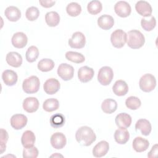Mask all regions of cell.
I'll return each instance as SVG.
<instances>
[{"instance_id": "obj_3", "label": "cell", "mask_w": 158, "mask_h": 158, "mask_svg": "<svg viewBox=\"0 0 158 158\" xmlns=\"http://www.w3.org/2000/svg\"><path fill=\"white\" fill-rule=\"evenodd\" d=\"M40 86V79L38 77L32 75L25 79L22 83V89L27 94H33L38 91Z\"/></svg>"}, {"instance_id": "obj_21", "label": "cell", "mask_w": 158, "mask_h": 158, "mask_svg": "<svg viewBox=\"0 0 158 158\" xmlns=\"http://www.w3.org/2000/svg\"><path fill=\"white\" fill-rule=\"evenodd\" d=\"M136 130H140L141 134L144 136H148L152 130V127L150 122L144 118L139 119L135 124Z\"/></svg>"}, {"instance_id": "obj_6", "label": "cell", "mask_w": 158, "mask_h": 158, "mask_svg": "<svg viewBox=\"0 0 158 158\" xmlns=\"http://www.w3.org/2000/svg\"><path fill=\"white\" fill-rule=\"evenodd\" d=\"M110 41L114 47L122 48L127 42V33L121 29H117L112 33Z\"/></svg>"}, {"instance_id": "obj_9", "label": "cell", "mask_w": 158, "mask_h": 158, "mask_svg": "<svg viewBox=\"0 0 158 158\" xmlns=\"http://www.w3.org/2000/svg\"><path fill=\"white\" fill-rule=\"evenodd\" d=\"M115 12L120 17H127L129 16L131 12L130 5L126 1H119L114 6Z\"/></svg>"}, {"instance_id": "obj_10", "label": "cell", "mask_w": 158, "mask_h": 158, "mask_svg": "<svg viewBox=\"0 0 158 158\" xmlns=\"http://www.w3.org/2000/svg\"><path fill=\"white\" fill-rule=\"evenodd\" d=\"M51 146L56 149H61L67 143V139L64 134L61 132H56L52 135L50 139Z\"/></svg>"}, {"instance_id": "obj_23", "label": "cell", "mask_w": 158, "mask_h": 158, "mask_svg": "<svg viewBox=\"0 0 158 158\" xmlns=\"http://www.w3.org/2000/svg\"><path fill=\"white\" fill-rule=\"evenodd\" d=\"M112 91L118 96H125L128 91V86L125 81L118 80L114 83L112 86Z\"/></svg>"}, {"instance_id": "obj_4", "label": "cell", "mask_w": 158, "mask_h": 158, "mask_svg": "<svg viewBox=\"0 0 158 158\" xmlns=\"http://www.w3.org/2000/svg\"><path fill=\"white\" fill-rule=\"evenodd\" d=\"M139 86L143 91L151 92L156 86V79L152 74L146 73L139 79Z\"/></svg>"}, {"instance_id": "obj_31", "label": "cell", "mask_w": 158, "mask_h": 158, "mask_svg": "<svg viewBox=\"0 0 158 158\" xmlns=\"http://www.w3.org/2000/svg\"><path fill=\"white\" fill-rule=\"evenodd\" d=\"M54 62L51 59H43L40 60L38 63V69L43 72L51 71L54 67Z\"/></svg>"}, {"instance_id": "obj_33", "label": "cell", "mask_w": 158, "mask_h": 158, "mask_svg": "<svg viewBox=\"0 0 158 158\" xmlns=\"http://www.w3.org/2000/svg\"><path fill=\"white\" fill-rule=\"evenodd\" d=\"M65 58L68 60L76 64L82 63L85 60V56L82 54L73 51L67 52L65 53Z\"/></svg>"}, {"instance_id": "obj_11", "label": "cell", "mask_w": 158, "mask_h": 158, "mask_svg": "<svg viewBox=\"0 0 158 158\" xmlns=\"http://www.w3.org/2000/svg\"><path fill=\"white\" fill-rule=\"evenodd\" d=\"M27 117L21 114L13 115L10 120L11 127L15 130H20L25 127L27 123Z\"/></svg>"}, {"instance_id": "obj_40", "label": "cell", "mask_w": 158, "mask_h": 158, "mask_svg": "<svg viewBox=\"0 0 158 158\" xmlns=\"http://www.w3.org/2000/svg\"><path fill=\"white\" fill-rule=\"evenodd\" d=\"M38 150L35 146L30 148H24L23 150V158H36L38 156Z\"/></svg>"}, {"instance_id": "obj_44", "label": "cell", "mask_w": 158, "mask_h": 158, "mask_svg": "<svg viewBox=\"0 0 158 158\" xmlns=\"http://www.w3.org/2000/svg\"><path fill=\"white\" fill-rule=\"evenodd\" d=\"M56 156H62V157H63V156H62L60 154H53V155L51 156V157H56Z\"/></svg>"}, {"instance_id": "obj_5", "label": "cell", "mask_w": 158, "mask_h": 158, "mask_svg": "<svg viewBox=\"0 0 158 158\" xmlns=\"http://www.w3.org/2000/svg\"><path fill=\"white\" fill-rule=\"evenodd\" d=\"M114 77V72L111 67L104 66L101 67L98 74V80L99 83L104 86L109 85Z\"/></svg>"}, {"instance_id": "obj_30", "label": "cell", "mask_w": 158, "mask_h": 158, "mask_svg": "<svg viewBox=\"0 0 158 158\" xmlns=\"http://www.w3.org/2000/svg\"><path fill=\"white\" fill-rule=\"evenodd\" d=\"M65 122V117L60 113H57L52 115L49 119L51 126L54 128H59L62 127Z\"/></svg>"}, {"instance_id": "obj_38", "label": "cell", "mask_w": 158, "mask_h": 158, "mask_svg": "<svg viewBox=\"0 0 158 158\" xmlns=\"http://www.w3.org/2000/svg\"><path fill=\"white\" fill-rule=\"evenodd\" d=\"M125 105L131 110H136L141 106V102L138 97L131 96L126 99Z\"/></svg>"}, {"instance_id": "obj_13", "label": "cell", "mask_w": 158, "mask_h": 158, "mask_svg": "<svg viewBox=\"0 0 158 158\" xmlns=\"http://www.w3.org/2000/svg\"><path fill=\"white\" fill-rule=\"evenodd\" d=\"M135 9L138 14L144 17H149L152 12V7L146 1H139L135 4Z\"/></svg>"}, {"instance_id": "obj_8", "label": "cell", "mask_w": 158, "mask_h": 158, "mask_svg": "<svg viewBox=\"0 0 158 158\" xmlns=\"http://www.w3.org/2000/svg\"><path fill=\"white\" fill-rule=\"evenodd\" d=\"M57 74L63 80L69 81L73 77L74 69L67 63H62L57 68Z\"/></svg>"}, {"instance_id": "obj_20", "label": "cell", "mask_w": 158, "mask_h": 158, "mask_svg": "<svg viewBox=\"0 0 158 158\" xmlns=\"http://www.w3.org/2000/svg\"><path fill=\"white\" fill-rule=\"evenodd\" d=\"M7 63L13 67H19L22 64V57L17 52H9L6 57Z\"/></svg>"}, {"instance_id": "obj_28", "label": "cell", "mask_w": 158, "mask_h": 158, "mask_svg": "<svg viewBox=\"0 0 158 158\" xmlns=\"http://www.w3.org/2000/svg\"><path fill=\"white\" fill-rule=\"evenodd\" d=\"M117 109V102L113 99H106L101 104V109L106 114H112Z\"/></svg>"}, {"instance_id": "obj_39", "label": "cell", "mask_w": 158, "mask_h": 158, "mask_svg": "<svg viewBox=\"0 0 158 158\" xmlns=\"http://www.w3.org/2000/svg\"><path fill=\"white\" fill-rule=\"evenodd\" d=\"M40 15L39 9L35 6H31L28 7L25 12L26 18L30 21H35Z\"/></svg>"}, {"instance_id": "obj_7", "label": "cell", "mask_w": 158, "mask_h": 158, "mask_svg": "<svg viewBox=\"0 0 158 158\" xmlns=\"http://www.w3.org/2000/svg\"><path fill=\"white\" fill-rule=\"evenodd\" d=\"M69 45L74 49L83 48L86 44L85 35L80 31H76L72 34V38L69 40Z\"/></svg>"}, {"instance_id": "obj_36", "label": "cell", "mask_w": 158, "mask_h": 158, "mask_svg": "<svg viewBox=\"0 0 158 158\" xmlns=\"http://www.w3.org/2000/svg\"><path fill=\"white\" fill-rule=\"evenodd\" d=\"M39 56V50L37 47L35 46H30L25 54V58L28 62H35Z\"/></svg>"}, {"instance_id": "obj_15", "label": "cell", "mask_w": 158, "mask_h": 158, "mask_svg": "<svg viewBox=\"0 0 158 158\" xmlns=\"http://www.w3.org/2000/svg\"><path fill=\"white\" fill-rule=\"evenodd\" d=\"M11 42L14 47L19 49L23 48L27 44L28 38L24 33L17 32L13 35Z\"/></svg>"}, {"instance_id": "obj_37", "label": "cell", "mask_w": 158, "mask_h": 158, "mask_svg": "<svg viewBox=\"0 0 158 158\" xmlns=\"http://www.w3.org/2000/svg\"><path fill=\"white\" fill-rule=\"evenodd\" d=\"M141 25L143 30L147 31H150L152 30L156 25V18L154 16H151L149 19L143 18L141 20Z\"/></svg>"}, {"instance_id": "obj_2", "label": "cell", "mask_w": 158, "mask_h": 158, "mask_svg": "<svg viewBox=\"0 0 158 158\" xmlns=\"http://www.w3.org/2000/svg\"><path fill=\"white\" fill-rule=\"evenodd\" d=\"M127 42L128 46L130 48L138 49L144 45L145 38L140 31L131 30L127 33Z\"/></svg>"}, {"instance_id": "obj_17", "label": "cell", "mask_w": 158, "mask_h": 158, "mask_svg": "<svg viewBox=\"0 0 158 158\" xmlns=\"http://www.w3.org/2000/svg\"><path fill=\"white\" fill-rule=\"evenodd\" d=\"M109 149V144L106 141H101L93 149V155L95 157H101L106 155Z\"/></svg>"}, {"instance_id": "obj_41", "label": "cell", "mask_w": 158, "mask_h": 158, "mask_svg": "<svg viewBox=\"0 0 158 158\" xmlns=\"http://www.w3.org/2000/svg\"><path fill=\"white\" fill-rule=\"evenodd\" d=\"M9 136L7 131L3 128L1 129V154H2L6 148V143L8 140Z\"/></svg>"}, {"instance_id": "obj_18", "label": "cell", "mask_w": 158, "mask_h": 158, "mask_svg": "<svg viewBox=\"0 0 158 158\" xmlns=\"http://www.w3.org/2000/svg\"><path fill=\"white\" fill-rule=\"evenodd\" d=\"M131 117L125 112L120 113L115 117L116 125L120 128H127L131 125Z\"/></svg>"}, {"instance_id": "obj_14", "label": "cell", "mask_w": 158, "mask_h": 158, "mask_svg": "<svg viewBox=\"0 0 158 158\" xmlns=\"http://www.w3.org/2000/svg\"><path fill=\"white\" fill-rule=\"evenodd\" d=\"M60 87L59 81L54 78L48 79L43 85V89L45 93L51 95L56 93L60 89Z\"/></svg>"}, {"instance_id": "obj_24", "label": "cell", "mask_w": 158, "mask_h": 158, "mask_svg": "<svg viewBox=\"0 0 158 158\" xmlns=\"http://www.w3.org/2000/svg\"><path fill=\"white\" fill-rule=\"evenodd\" d=\"M114 20L113 17L110 15H102L98 19V26L104 30L110 29L114 26Z\"/></svg>"}, {"instance_id": "obj_22", "label": "cell", "mask_w": 158, "mask_h": 158, "mask_svg": "<svg viewBox=\"0 0 158 158\" xmlns=\"http://www.w3.org/2000/svg\"><path fill=\"white\" fill-rule=\"evenodd\" d=\"M2 79L5 85L12 86L17 83L18 76L14 70H6L2 73Z\"/></svg>"}, {"instance_id": "obj_16", "label": "cell", "mask_w": 158, "mask_h": 158, "mask_svg": "<svg viewBox=\"0 0 158 158\" xmlns=\"http://www.w3.org/2000/svg\"><path fill=\"white\" fill-rule=\"evenodd\" d=\"M23 109L28 113L36 112L39 107V101L35 97H28L23 101Z\"/></svg>"}, {"instance_id": "obj_25", "label": "cell", "mask_w": 158, "mask_h": 158, "mask_svg": "<svg viewBox=\"0 0 158 158\" xmlns=\"http://www.w3.org/2000/svg\"><path fill=\"white\" fill-rule=\"evenodd\" d=\"M4 14L10 22H17L21 17V12L19 9L13 6L7 7L4 11Z\"/></svg>"}, {"instance_id": "obj_1", "label": "cell", "mask_w": 158, "mask_h": 158, "mask_svg": "<svg viewBox=\"0 0 158 158\" xmlns=\"http://www.w3.org/2000/svg\"><path fill=\"white\" fill-rule=\"evenodd\" d=\"M75 139L81 146H89L96 141V136L91 128L83 126L77 130Z\"/></svg>"}, {"instance_id": "obj_34", "label": "cell", "mask_w": 158, "mask_h": 158, "mask_svg": "<svg viewBox=\"0 0 158 158\" xmlns=\"http://www.w3.org/2000/svg\"><path fill=\"white\" fill-rule=\"evenodd\" d=\"M66 11L70 16L77 17L81 13V7L78 3L76 2H72L67 6Z\"/></svg>"}, {"instance_id": "obj_35", "label": "cell", "mask_w": 158, "mask_h": 158, "mask_svg": "<svg viewBox=\"0 0 158 158\" xmlns=\"http://www.w3.org/2000/svg\"><path fill=\"white\" fill-rule=\"evenodd\" d=\"M102 5L99 1L93 0L90 1L87 6L88 12L92 15H96L101 12Z\"/></svg>"}, {"instance_id": "obj_19", "label": "cell", "mask_w": 158, "mask_h": 158, "mask_svg": "<svg viewBox=\"0 0 158 158\" xmlns=\"http://www.w3.org/2000/svg\"><path fill=\"white\" fill-rule=\"evenodd\" d=\"M149 146V143L148 139L141 136L136 137L132 143L133 149L137 152H142L148 149Z\"/></svg>"}, {"instance_id": "obj_43", "label": "cell", "mask_w": 158, "mask_h": 158, "mask_svg": "<svg viewBox=\"0 0 158 158\" xmlns=\"http://www.w3.org/2000/svg\"><path fill=\"white\" fill-rule=\"evenodd\" d=\"M157 152H158V148H157V144H154L151 151L148 152V157L149 158H152V157H156L157 155Z\"/></svg>"}, {"instance_id": "obj_29", "label": "cell", "mask_w": 158, "mask_h": 158, "mask_svg": "<svg viewBox=\"0 0 158 158\" xmlns=\"http://www.w3.org/2000/svg\"><path fill=\"white\" fill-rule=\"evenodd\" d=\"M45 21L48 26L54 27L59 23L60 16L55 11L48 12L45 15Z\"/></svg>"}, {"instance_id": "obj_26", "label": "cell", "mask_w": 158, "mask_h": 158, "mask_svg": "<svg viewBox=\"0 0 158 158\" xmlns=\"http://www.w3.org/2000/svg\"><path fill=\"white\" fill-rule=\"evenodd\" d=\"M115 141L120 144H124L127 143L130 138V133L127 128H118L114 133Z\"/></svg>"}, {"instance_id": "obj_12", "label": "cell", "mask_w": 158, "mask_h": 158, "mask_svg": "<svg viewBox=\"0 0 158 158\" xmlns=\"http://www.w3.org/2000/svg\"><path fill=\"white\" fill-rule=\"evenodd\" d=\"M94 75V71L93 68L88 66L80 67L78 70V77L82 83H87L92 80Z\"/></svg>"}, {"instance_id": "obj_42", "label": "cell", "mask_w": 158, "mask_h": 158, "mask_svg": "<svg viewBox=\"0 0 158 158\" xmlns=\"http://www.w3.org/2000/svg\"><path fill=\"white\" fill-rule=\"evenodd\" d=\"M39 2L41 6L45 8H49L53 6L56 3V1L51 0H40Z\"/></svg>"}, {"instance_id": "obj_32", "label": "cell", "mask_w": 158, "mask_h": 158, "mask_svg": "<svg viewBox=\"0 0 158 158\" xmlns=\"http://www.w3.org/2000/svg\"><path fill=\"white\" fill-rule=\"evenodd\" d=\"M59 107V101L56 98H49L45 100L43 104V108L46 112H52L58 109Z\"/></svg>"}, {"instance_id": "obj_27", "label": "cell", "mask_w": 158, "mask_h": 158, "mask_svg": "<svg viewBox=\"0 0 158 158\" xmlns=\"http://www.w3.org/2000/svg\"><path fill=\"white\" fill-rule=\"evenodd\" d=\"M35 139L34 133L30 130H27L22 134L21 143L24 148H30L33 146Z\"/></svg>"}]
</instances>
